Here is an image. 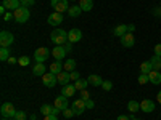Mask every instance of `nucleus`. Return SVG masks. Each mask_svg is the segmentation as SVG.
Segmentation results:
<instances>
[{
	"instance_id": "obj_1",
	"label": "nucleus",
	"mask_w": 161,
	"mask_h": 120,
	"mask_svg": "<svg viewBox=\"0 0 161 120\" xmlns=\"http://www.w3.org/2000/svg\"><path fill=\"white\" fill-rule=\"evenodd\" d=\"M50 40L55 45H64L68 42V32L63 31V29H55L50 34Z\"/></svg>"
},
{
	"instance_id": "obj_56",
	"label": "nucleus",
	"mask_w": 161,
	"mask_h": 120,
	"mask_svg": "<svg viewBox=\"0 0 161 120\" xmlns=\"http://www.w3.org/2000/svg\"><path fill=\"white\" fill-rule=\"evenodd\" d=\"M159 7H161V3H159Z\"/></svg>"
},
{
	"instance_id": "obj_33",
	"label": "nucleus",
	"mask_w": 161,
	"mask_h": 120,
	"mask_svg": "<svg viewBox=\"0 0 161 120\" xmlns=\"http://www.w3.org/2000/svg\"><path fill=\"white\" fill-rule=\"evenodd\" d=\"M29 62H31V58H29V56H21V58H18V64H19V66H29Z\"/></svg>"
},
{
	"instance_id": "obj_20",
	"label": "nucleus",
	"mask_w": 161,
	"mask_h": 120,
	"mask_svg": "<svg viewBox=\"0 0 161 120\" xmlns=\"http://www.w3.org/2000/svg\"><path fill=\"white\" fill-rule=\"evenodd\" d=\"M87 82H89L90 85H93V87H102L103 80H102V77L97 75V74H90V75L87 77Z\"/></svg>"
},
{
	"instance_id": "obj_40",
	"label": "nucleus",
	"mask_w": 161,
	"mask_h": 120,
	"mask_svg": "<svg viewBox=\"0 0 161 120\" xmlns=\"http://www.w3.org/2000/svg\"><path fill=\"white\" fill-rule=\"evenodd\" d=\"M73 45L74 43H71V42H66L63 47H64V50H66V53H71V50H73Z\"/></svg>"
},
{
	"instance_id": "obj_9",
	"label": "nucleus",
	"mask_w": 161,
	"mask_h": 120,
	"mask_svg": "<svg viewBox=\"0 0 161 120\" xmlns=\"http://www.w3.org/2000/svg\"><path fill=\"white\" fill-rule=\"evenodd\" d=\"M121 45H123L124 48H132L134 45H136V38H134V34H132V32L124 34L123 37H121Z\"/></svg>"
},
{
	"instance_id": "obj_58",
	"label": "nucleus",
	"mask_w": 161,
	"mask_h": 120,
	"mask_svg": "<svg viewBox=\"0 0 161 120\" xmlns=\"http://www.w3.org/2000/svg\"><path fill=\"white\" fill-rule=\"evenodd\" d=\"M159 72H161V71H159Z\"/></svg>"
},
{
	"instance_id": "obj_47",
	"label": "nucleus",
	"mask_w": 161,
	"mask_h": 120,
	"mask_svg": "<svg viewBox=\"0 0 161 120\" xmlns=\"http://www.w3.org/2000/svg\"><path fill=\"white\" fill-rule=\"evenodd\" d=\"M116 120H130V117L129 115H119Z\"/></svg>"
},
{
	"instance_id": "obj_31",
	"label": "nucleus",
	"mask_w": 161,
	"mask_h": 120,
	"mask_svg": "<svg viewBox=\"0 0 161 120\" xmlns=\"http://www.w3.org/2000/svg\"><path fill=\"white\" fill-rule=\"evenodd\" d=\"M8 58H10L8 48H0V59H2V61H8Z\"/></svg>"
},
{
	"instance_id": "obj_38",
	"label": "nucleus",
	"mask_w": 161,
	"mask_h": 120,
	"mask_svg": "<svg viewBox=\"0 0 161 120\" xmlns=\"http://www.w3.org/2000/svg\"><path fill=\"white\" fill-rule=\"evenodd\" d=\"M152 15H153V16H156V18H161V7L153 8V10H152Z\"/></svg>"
},
{
	"instance_id": "obj_4",
	"label": "nucleus",
	"mask_w": 161,
	"mask_h": 120,
	"mask_svg": "<svg viewBox=\"0 0 161 120\" xmlns=\"http://www.w3.org/2000/svg\"><path fill=\"white\" fill-rule=\"evenodd\" d=\"M52 8L58 11V13H64L69 10V0H50Z\"/></svg>"
},
{
	"instance_id": "obj_22",
	"label": "nucleus",
	"mask_w": 161,
	"mask_h": 120,
	"mask_svg": "<svg viewBox=\"0 0 161 120\" xmlns=\"http://www.w3.org/2000/svg\"><path fill=\"white\" fill-rule=\"evenodd\" d=\"M127 32H129V29H127L126 24H119V26H116V28L113 29V35H116V37H123Z\"/></svg>"
},
{
	"instance_id": "obj_32",
	"label": "nucleus",
	"mask_w": 161,
	"mask_h": 120,
	"mask_svg": "<svg viewBox=\"0 0 161 120\" xmlns=\"http://www.w3.org/2000/svg\"><path fill=\"white\" fill-rule=\"evenodd\" d=\"M148 82H150L148 74H139V83L140 85H145V83H148Z\"/></svg>"
},
{
	"instance_id": "obj_35",
	"label": "nucleus",
	"mask_w": 161,
	"mask_h": 120,
	"mask_svg": "<svg viewBox=\"0 0 161 120\" xmlns=\"http://www.w3.org/2000/svg\"><path fill=\"white\" fill-rule=\"evenodd\" d=\"M102 88L105 91H110L113 88V82H110V80H103V83H102Z\"/></svg>"
},
{
	"instance_id": "obj_34",
	"label": "nucleus",
	"mask_w": 161,
	"mask_h": 120,
	"mask_svg": "<svg viewBox=\"0 0 161 120\" xmlns=\"http://www.w3.org/2000/svg\"><path fill=\"white\" fill-rule=\"evenodd\" d=\"M26 117H28V114H26L24 111H16L15 118H11V120H26Z\"/></svg>"
},
{
	"instance_id": "obj_28",
	"label": "nucleus",
	"mask_w": 161,
	"mask_h": 120,
	"mask_svg": "<svg viewBox=\"0 0 161 120\" xmlns=\"http://www.w3.org/2000/svg\"><path fill=\"white\" fill-rule=\"evenodd\" d=\"M63 68H64V71H66V72H73V71H76V61H74V59H68V61H64Z\"/></svg>"
},
{
	"instance_id": "obj_11",
	"label": "nucleus",
	"mask_w": 161,
	"mask_h": 120,
	"mask_svg": "<svg viewBox=\"0 0 161 120\" xmlns=\"http://www.w3.org/2000/svg\"><path fill=\"white\" fill-rule=\"evenodd\" d=\"M40 112L45 115H58L61 114V111L58 108H55V106H50V104H42V108H40Z\"/></svg>"
},
{
	"instance_id": "obj_57",
	"label": "nucleus",
	"mask_w": 161,
	"mask_h": 120,
	"mask_svg": "<svg viewBox=\"0 0 161 120\" xmlns=\"http://www.w3.org/2000/svg\"><path fill=\"white\" fill-rule=\"evenodd\" d=\"M97 120H100V118H97Z\"/></svg>"
},
{
	"instance_id": "obj_42",
	"label": "nucleus",
	"mask_w": 161,
	"mask_h": 120,
	"mask_svg": "<svg viewBox=\"0 0 161 120\" xmlns=\"http://www.w3.org/2000/svg\"><path fill=\"white\" fill-rule=\"evenodd\" d=\"M80 98H82V99H89L90 98V93L87 90H82V91H80Z\"/></svg>"
},
{
	"instance_id": "obj_46",
	"label": "nucleus",
	"mask_w": 161,
	"mask_h": 120,
	"mask_svg": "<svg viewBox=\"0 0 161 120\" xmlns=\"http://www.w3.org/2000/svg\"><path fill=\"white\" fill-rule=\"evenodd\" d=\"M44 120H58V117L57 115H45Z\"/></svg>"
},
{
	"instance_id": "obj_36",
	"label": "nucleus",
	"mask_w": 161,
	"mask_h": 120,
	"mask_svg": "<svg viewBox=\"0 0 161 120\" xmlns=\"http://www.w3.org/2000/svg\"><path fill=\"white\" fill-rule=\"evenodd\" d=\"M61 114H63V117H64V118H71V117L74 115V111H73V109H64Z\"/></svg>"
},
{
	"instance_id": "obj_2",
	"label": "nucleus",
	"mask_w": 161,
	"mask_h": 120,
	"mask_svg": "<svg viewBox=\"0 0 161 120\" xmlns=\"http://www.w3.org/2000/svg\"><path fill=\"white\" fill-rule=\"evenodd\" d=\"M13 15H15V21L19 22V24H24V22H28L29 16H31V13L29 10L26 8V7H19L18 10L13 11Z\"/></svg>"
},
{
	"instance_id": "obj_16",
	"label": "nucleus",
	"mask_w": 161,
	"mask_h": 120,
	"mask_svg": "<svg viewBox=\"0 0 161 120\" xmlns=\"http://www.w3.org/2000/svg\"><path fill=\"white\" fill-rule=\"evenodd\" d=\"M57 78H58V83H61V87L68 85L69 80H71V74L66 72V71H61L60 74H57Z\"/></svg>"
},
{
	"instance_id": "obj_39",
	"label": "nucleus",
	"mask_w": 161,
	"mask_h": 120,
	"mask_svg": "<svg viewBox=\"0 0 161 120\" xmlns=\"http://www.w3.org/2000/svg\"><path fill=\"white\" fill-rule=\"evenodd\" d=\"M3 19L5 21H11V19H15V15H13V13H5V15H3Z\"/></svg>"
},
{
	"instance_id": "obj_49",
	"label": "nucleus",
	"mask_w": 161,
	"mask_h": 120,
	"mask_svg": "<svg viewBox=\"0 0 161 120\" xmlns=\"http://www.w3.org/2000/svg\"><path fill=\"white\" fill-rule=\"evenodd\" d=\"M156 101H158V102L161 104V90L158 91V95H156Z\"/></svg>"
},
{
	"instance_id": "obj_10",
	"label": "nucleus",
	"mask_w": 161,
	"mask_h": 120,
	"mask_svg": "<svg viewBox=\"0 0 161 120\" xmlns=\"http://www.w3.org/2000/svg\"><path fill=\"white\" fill-rule=\"evenodd\" d=\"M66 55H68V53H66V50H64V47H63V45H57L55 48L52 50V56L55 58L57 61H63Z\"/></svg>"
},
{
	"instance_id": "obj_43",
	"label": "nucleus",
	"mask_w": 161,
	"mask_h": 120,
	"mask_svg": "<svg viewBox=\"0 0 161 120\" xmlns=\"http://www.w3.org/2000/svg\"><path fill=\"white\" fill-rule=\"evenodd\" d=\"M155 56H161V43L155 45Z\"/></svg>"
},
{
	"instance_id": "obj_45",
	"label": "nucleus",
	"mask_w": 161,
	"mask_h": 120,
	"mask_svg": "<svg viewBox=\"0 0 161 120\" xmlns=\"http://www.w3.org/2000/svg\"><path fill=\"white\" fill-rule=\"evenodd\" d=\"M8 62H10V64H16V62H18V58H15V56H10V58H8Z\"/></svg>"
},
{
	"instance_id": "obj_48",
	"label": "nucleus",
	"mask_w": 161,
	"mask_h": 120,
	"mask_svg": "<svg viewBox=\"0 0 161 120\" xmlns=\"http://www.w3.org/2000/svg\"><path fill=\"white\" fill-rule=\"evenodd\" d=\"M127 29H129V32H134V31H136V26H134V24H127Z\"/></svg>"
},
{
	"instance_id": "obj_14",
	"label": "nucleus",
	"mask_w": 161,
	"mask_h": 120,
	"mask_svg": "<svg viewBox=\"0 0 161 120\" xmlns=\"http://www.w3.org/2000/svg\"><path fill=\"white\" fill-rule=\"evenodd\" d=\"M80 38H82V32H80V29H71V31L68 32V42L77 43Z\"/></svg>"
},
{
	"instance_id": "obj_13",
	"label": "nucleus",
	"mask_w": 161,
	"mask_h": 120,
	"mask_svg": "<svg viewBox=\"0 0 161 120\" xmlns=\"http://www.w3.org/2000/svg\"><path fill=\"white\" fill-rule=\"evenodd\" d=\"M63 22V13L58 11H53L52 15H48V24L50 26H58Z\"/></svg>"
},
{
	"instance_id": "obj_3",
	"label": "nucleus",
	"mask_w": 161,
	"mask_h": 120,
	"mask_svg": "<svg viewBox=\"0 0 161 120\" xmlns=\"http://www.w3.org/2000/svg\"><path fill=\"white\" fill-rule=\"evenodd\" d=\"M0 114H2L3 118H15L16 115V109L11 102H3L2 108H0Z\"/></svg>"
},
{
	"instance_id": "obj_37",
	"label": "nucleus",
	"mask_w": 161,
	"mask_h": 120,
	"mask_svg": "<svg viewBox=\"0 0 161 120\" xmlns=\"http://www.w3.org/2000/svg\"><path fill=\"white\" fill-rule=\"evenodd\" d=\"M19 2H21V7L29 8V7H32V5H34V2H36V0H19Z\"/></svg>"
},
{
	"instance_id": "obj_51",
	"label": "nucleus",
	"mask_w": 161,
	"mask_h": 120,
	"mask_svg": "<svg viewBox=\"0 0 161 120\" xmlns=\"http://www.w3.org/2000/svg\"><path fill=\"white\" fill-rule=\"evenodd\" d=\"M31 120H37V117H36V114H32V115H31Z\"/></svg>"
},
{
	"instance_id": "obj_27",
	"label": "nucleus",
	"mask_w": 161,
	"mask_h": 120,
	"mask_svg": "<svg viewBox=\"0 0 161 120\" xmlns=\"http://www.w3.org/2000/svg\"><path fill=\"white\" fill-rule=\"evenodd\" d=\"M80 13H82V10H80L79 5H73V7H69V10H68V15H69L71 18H77Z\"/></svg>"
},
{
	"instance_id": "obj_17",
	"label": "nucleus",
	"mask_w": 161,
	"mask_h": 120,
	"mask_svg": "<svg viewBox=\"0 0 161 120\" xmlns=\"http://www.w3.org/2000/svg\"><path fill=\"white\" fill-rule=\"evenodd\" d=\"M2 5L7 10H13V11H15V10H18L21 7V2H19V0H3Z\"/></svg>"
},
{
	"instance_id": "obj_54",
	"label": "nucleus",
	"mask_w": 161,
	"mask_h": 120,
	"mask_svg": "<svg viewBox=\"0 0 161 120\" xmlns=\"http://www.w3.org/2000/svg\"><path fill=\"white\" fill-rule=\"evenodd\" d=\"M71 2H77V0H71Z\"/></svg>"
},
{
	"instance_id": "obj_55",
	"label": "nucleus",
	"mask_w": 161,
	"mask_h": 120,
	"mask_svg": "<svg viewBox=\"0 0 161 120\" xmlns=\"http://www.w3.org/2000/svg\"><path fill=\"white\" fill-rule=\"evenodd\" d=\"M63 120H68V118H63Z\"/></svg>"
},
{
	"instance_id": "obj_25",
	"label": "nucleus",
	"mask_w": 161,
	"mask_h": 120,
	"mask_svg": "<svg viewBox=\"0 0 161 120\" xmlns=\"http://www.w3.org/2000/svg\"><path fill=\"white\" fill-rule=\"evenodd\" d=\"M127 109H129V112H130V114H136V112H139V109H140V102H139V101H134V99H130V101L127 102Z\"/></svg>"
},
{
	"instance_id": "obj_19",
	"label": "nucleus",
	"mask_w": 161,
	"mask_h": 120,
	"mask_svg": "<svg viewBox=\"0 0 161 120\" xmlns=\"http://www.w3.org/2000/svg\"><path fill=\"white\" fill-rule=\"evenodd\" d=\"M74 91H76V87L74 85H64V87H61V95L63 96H66V98H73L74 96Z\"/></svg>"
},
{
	"instance_id": "obj_30",
	"label": "nucleus",
	"mask_w": 161,
	"mask_h": 120,
	"mask_svg": "<svg viewBox=\"0 0 161 120\" xmlns=\"http://www.w3.org/2000/svg\"><path fill=\"white\" fill-rule=\"evenodd\" d=\"M87 83H89L87 80H82V78H79V80H76V82H74V87H76V90L82 91V90H86Z\"/></svg>"
},
{
	"instance_id": "obj_18",
	"label": "nucleus",
	"mask_w": 161,
	"mask_h": 120,
	"mask_svg": "<svg viewBox=\"0 0 161 120\" xmlns=\"http://www.w3.org/2000/svg\"><path fill=\"white\" fill-rule=\"evenodd\" d=\"M32 74H34V75H40V77H42L44 74H47L45 64H44V62H36V66L32 68Z\"/></svg>"
},
{
	"instance_id": "obj_7",
	"label": "nucleus",
	"mask_w": 161,
	"mask_h": 120,
	"mask_svg": "<svg viewBox=\"0 0 161 120\" xmlns=\"http://www.w3.org/2000/svg\"><path fill=\"white\" fill-rule=\"evenodd\" d=\"M71 109L74 111V115H80V114H84L86 109H87V104H86V99H74L73 106H71Z\"/></svg>"
},
{
	"instance_id": "obj_5",
	"label": "nucleus",
	"mask_w": 161,
	"mask_h": 120,
	"mask_svg": "<svg viewBox=\"0 0 161 120\" xmlns=\"http://www.w3.org/2000/svg\"><path fill=\"white\" fill-rule=\"evenodd\" d=\"M52 55V53L48 51V48H45V47H40V48H37L36 51H34V59L37 61V62H45V61H48V56Z\"/></svg>"
},
{
	"instance_id": "obj_26",
	"label": "nucleus",
	"mask_w": 161,
	"mask_h": 120,
	"mask_svg": "<svg viewBox=\"0 0 161 120\" xmlns=\"http://www.w3.org/2000/svg\"><path fill=\"white\" fill-rule=\"evenodd\" d=\"M150 64L153 71H161V56H153L150 59Z\"/></svg>"
},
{
	"instance_id": "obj_12",
	"label": "nucleus",
	"mask_w": 161,
	"mask_h": 120,
	"mask_svg": "<svg viewBox=\"0 0 161 120\" xmlns=\"http://www.w3.org/2000/svg\"><path fill=\"white\" fill-rule=\"evenodd\" d=\"M155 108H156V104L152 99H143L140 102V111H143L145 114H152L155 111Z\"/></svg>"
},
{
	"instance_id": "obj_23",
	"label": "nucleus",
	"mask_w": 161,
	"mask_h": 120,
	"mask_svg": "<svg viewBox=\"0 0 161 120\" xmlns=\"http://www.w3.org/2000/svg\"><path fill=\"white\" fill-rule=\"evenodd\" d=\"M48 69H50V72H52V74H60L61 71H64V68L61 66V61H55V62H52Z\"/></svg>"
},
{
	"instance_id": "obj_21",
	"label": "nucleus",
	"mask_w": 161,
	"mask_h": 120,
	"mask_svg": "<svg viewBox=\"0 0 161 120\" xmlns=\"http://www.w3.org/2000/svg\"><path fill=\"white\" fill-rule=\"evenodd\" d=\"M148 78L153 85H161V72L159 71H152L148 74Z\"/></svg>"
},
{
	"instance_id": "obj_24",
	"label": "nucleus",
	"mask_w": 161,
	"mask_h": 120,
	"mask_svg": "<svg viewBox=\"0 0 161 120\" xmlns=\"http://www.w3.org/2000/svg\"><path fill=\"white\" fill-rule=\"evenodd\" d=\"M79 7L82 11H90L93 8V0H79Z\"/></svg>"
},
{
	"instance_id": "obj_52",
	"label": "nucleus",
	"mask_w": 161,
	"mask_h": 120,
	"mask_svg": "<svg viewBox=\"0 0 161 120\" xmlns=\"http://www.w3.org/2000/svg\"><path fill=\"white\" fill-rule=\"evenodd\" d=\"M130 120H142V118H136V117H132Z\"/></svg>"
},
{
	"instance_id": "obj_15",
	"label": "nucleus",
	"mask_w": 161,
	"mask_h": 120,
	"mask_svg": "<svg viewBox=\"0 0 161 120\" xmlns=\"http://www.w3.org/2000/svg\"><path fill=\"white\" fill-rule=\"evenodd\" d=\"M53 106H55V108H58V109L63 112L64 109H68V98L63 96V95H60V96L55 99V104H53Z\"/></svg>"
},
{
	"instance_id": "obj_41",
	"label": "nucleus",
	"mask_w": 161,
	"mask_h": 120,
	"mask_svg": "<svg viewBox=\"0 0 161 120\" xmlns=\"http://www.w3.org/2000/svg\"><path fill=\"white\" fill-rule=\"evenodd\" d=\"M69 74H71V80H74V82L80 78V75H79V72H77V71H73V72H69Z\"/></svg>"
},
{
	"instance_id": "obj_29",
	"label": "nucleus",
	"mask_w": 161,
	"mask_h": 120,
	"mask_svg": "<svg viewBox=\"0 0 161 120\" xmlns=\"http://www.w3.org/2000/svg\"><path fill=\"white\" fill-rule=\"evenodd\" d=\"M152 71H153V69H152L150 61H145V62L140 64V74H150Z\"/></svg>"
},
{
	"instance_id": "obj_53",
	"label": "nucleus",
	"mask_w": 161,
	"mask_h": 120,
	"mask_svg": "<svg viewBox=\"0 0 161 120\" xmlns=\"http://www.w3.org/2000/svg\"><path fill=\"white\" fill-rule=\"evenodd\" d=\"M2 120H10V118H3V117H2Z\"/></svg>"
},
{
	"instance_id": "obj_8",
	"label": "nucleus",
	"mask_w": 161,
	"mask_h": 120,
	"mask_svg": "<svg viewBox=\"0 0 161 120\" xmlns=\"http://www.w3.org/2000/svg\"><path fill=\"white\" fill-rule=\"evenodd\" d=\"M57 82H58L57 74L48 72V74H44V75H42V83H44L45 87H48V88H53V87L57 85Z\"/></svg>"
},
{
	"instance_id": "obj_50",
	"label": "nucleus",
	"mask_w": 161,
	"mask_h": 120,
	"mask_svg": "<svg viewBox=\"0 0 161 120\" xmlns=\"http://www.w3.org/2000/svg\"><path fill=\"white\" fill-rule=\"evenodd\" d=\"M5 10H7V8H5L3 5H2V7H0V13H2V15H5Z\"/></svg>"
},
{
	"instance_id": "obj_6",
	"label": "nucleus",
	"mask_w": 161,
	"mask_h": 120,
	"mask_svg": "<svg viewBox=\"0 0 161 120\" xmlns=\"http://www.w3.org/2000/svg\"><path fill=\"white\" fill-rule=\"evenodd\" d=\"M13 42H15V37H13L11 32H8V31L0 32V47L2 48H8Z\"/></svg>"
},
{
	"instance_id": "obj_44",
	"label": "nucleus",
	"mask_w": 161,
	"mask_h": 120,
	"mask_svg": "<svg viewBox=\"0 0 161 120\" xmlns=\"http://www.w3.org/2000/svg\"><path fill=\"white\" fill-rule=\"evenodd\" d=\"M86 104H87V109H93V108H95V102H93L92 99H86Z\"/></svg>"
}]
</instances>
